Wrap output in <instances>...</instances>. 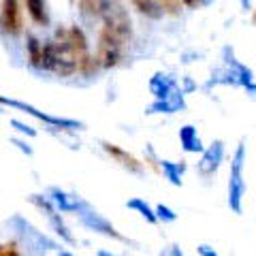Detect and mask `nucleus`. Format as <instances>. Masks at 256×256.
<instances>
[{
	"instance_id": "nucleus-1",
	"label": "nucleus",
	"mask_w": 256,
	"mask_h": 256,
	"mask_svg": "<svg viewBox=\"0 0 256 256\" xmlns=\"http://www.w3.org/2000/svg\"><path fill=\"white\" fill-rule=\"evenodd\" d=\"M100 22L102 30L98 36V47H96V60L100 66L111 68L124 58V50L130 41V18L126 9L114 2Z\"/></svg>"
},
{
	"instance_id": "nucleus-2",
	"label": "nucleus",
	"mask_w": 256,
	"mask_h": 256,
	"mask_svg": "<svg viewBox=\"0 0 256 256\" xmlns=\"http://www.w3.org/2000/svg\"><path fill=\"white\" fill-rule=\"evenodd\" d=\"M246 146L239 143L233 158H230V173H228V192L226 201L230 212L242 216L244 214V201H246Z\"/></svg>"
},
{
	"instance_id": "nucleus-3",
	"label": "nucleus",
	"mask_w": 256,
	"mask_h": 256,
	"mask_svg": "<svg viewBox=\"0 0 256 256\" xmlns=\"http://www.w3.org/2000/svg\"><path fill=\"white\" fill-rule=\"evenodd\" d=\"M0 30L9 36H18L24 30L20 0H2L0 2Z\"/></svg>"
},
{
	"instance_id": "nucleus-4",
	"label": "nucleus",
	"mask_w": 256,
	"mask_h": 256,
	"mask_svg": "<svg viewBox=\"0 0 256 256\" xmlns=\"http://www.w3.org/2000/svg\"><path fill=\"white\" fill-rule=\"evenodd\" d=\"M222 162H224V143L220 139H216L212 146H207L203 150L201 160H198V164H196V171H198V175H203V178H212V175L218 173Z\"/></svg>"
},
{
	"instance_id": "nucleus-5",
	"label": "nucleus",
	"mask_w": 256,
	"mask_h": 256,
	"mask_svg": "<svg viewBox=\"0 0 256 256\" xmlns=\"http://www.w3.org/2000/svg\"><path fill=\"white\" fill-rule=\"evenodd\" d=\"M0 105H9V107H18L22 109L24 114H30L34 116L36 120H41V122H47L52 126H60V128H77L79 124L73 122V120H62V118H54V116H47V114H41L38 109L26 105V102H20V100H11V98H4V96H0Z\"/></svg>"
},
{
	"instance_id": "nucleus-6",
	"label": "nucleus",
	"mask_w": 256,
	"mask_h": 256,
	"mask_svg": "<svg viewBox=\"0 0 256 256\" xmlns=\"http://www.w3.org/2000/svg\"><path fill=\"white\" fill-rule=\"evenodd\" d=\"M102 150L107 152V154L116 160V162H120L124 166V169H128L130 173H143V162H139L137 158H134L132 154H128V152H124L122 148L118 146H111V143H102Z\"/></svg>"
},
{
	"instance_id": "nucleus-7",
	"label": "nucleus",
	"mask_w": 256,
	"mask_h": 256,
	"mask_svg": "<svg viewBox=\"0 0 256 256\" xmlns=\"http://www.w3.org/2000/svg\"><path fill=\"white\" fill-rule=\"evenodd\" d=\"M180 143L184 152H188V154H203V150H205L201 137H198V130L192 124H186L180 128Z\"/></svg>"
},
{
	"instance_id": "nucleus-8",
	"label": "nucleus",
	"mask_w": 256,
	"mask_h": 256,
	"mask_svg": "<svg viewBox=\"0 0 256 256\" xmlns=\"http://www.w3.org/2000/svg\"><path fill=\"white\" fill-rule=\"evenodd\" d=\"M82 220H84L86 226H90L92 230H96V233H102V235L114 237V239H124L105 218H102L100 214H96V212H84L82 214Z\"/></svg>"
},
{
	"instance_id": "nucleus-9",
	"label": "nucleus",
	"mask_w": 256,
	"mask_h": 256,
	"mask_svg": "<svg viewBox=\"0 0 256 256\" xmlns=\"http://www.w3.org/2000/svg\"><path fill=\"white\" fill-rule=\"evenodd\" d=\"M150 90L156 96V100H162V98H169L171 94L178 92V86H175L173 77L164 75V73H156L150 82Z\"/></svg>"
},
{
	"instance_id": "nucleus-10",
	"label": "nucleus",
	"mask_w": 256,
	"mask_h": 256,
	"mask_svg": "<svg viewBox=\"0 0 256 256\" xmlns=\"http://www.w3.org/2000/svg\"><path fill=\"white\" fill-rule=\"evenodd\" d=\"M130 2L141 15L150 20H160L164 15V6L160 4V0H130Z\"/></svg>"
},
{
	"instance_id": "nucleus-11",
	"label": "nucleus",
	"mask_w": 256,
	"mask_h": 256,
	"mask_svg": "<svg viewBox=\"0 0 256 256\" xmlns=\"http://www.w3.org/2000/svg\"><path fill=\"white\" fill-rule=\"evenodd\" d=\"M24 6L30 15V20L38 24V26H47L50 24V15L45 9V0H24Z\"/></svg>"
},
{
	"instance_id": "nucleus-12",
	"label": "nucleus",
	"mask_w": 256,
	"mask_h": 256,
	"mask_svg": "<svg viewBox=\"0 0 256 256\" xmlns=\"http://www.w3.org/2000/svg\"><path fill=\"white\" fill-rule=\"evenodd\" d=\"M184 162H171V160H160V171L173 186H182V178H184Z\"/></svg>"
},
{
	"instance_id": "nucleus-13",
	"label": "nucleus",
	"mask_w": 256,
	"mask_h": 256,
	"mask_svg": "<svg viewBox=\"0 0 256 256\" xmlns=\"http://www.w3.org/2000/svg\"><path fill=\"white\" fill-rule=\"evenodd\" d=\"M26 50H28V64L32 68L41 70V64H43V43L38 41L36 36H28Z\"/></svg>"
},
{
	"instance_id": "nucleus-14",
	"label": "nucleus",
	"mask_w": 256,
	"mask_h": 256,
	"mask_svg": "<svg viewBox=\"0 0 256 256\" xmlns=\"http://www.w3.org/2000/svg\"><path fill=\"white\" fill-rule=\"evenodd\" d=\"M126 207H130V210L139 212V216H143V218H146L150 224H156V222H158L156 210H152V207H150L146 201H141V198H132V201H128Z\"/></svg>"
},
{
	"instance_id": "nucleus-15",
	"label": "nucleus",
	"mask_w": 256,
	"mask_h": 256,
	"mask_svg": "<svg viewBox=\"0 0 256 256\" xmlns=\"http://www.w3.org/2000/svg\"><path fill=\"white\" fill-rule=\"evenodd\" d=\"M54 203L60 212H70V210H77L79 207V198L77 196H70V194H64L60 190H54Z\"/></svg>"
},
{
	"instance_id": "nucleus-16",
	"label": "nucleus",
	"mask_w": 256,
	"mask_h": 256,
	"mask_svg": "<svg viewBox=\"0 0 256 256\" xmlns=\"http://www.w3.org/2000/svg\"><path fill=\"white\" fill-rule=\"evenodd\" d=\"M156 216H158V220H162V222H175L178 220V214L166 205H156Z\"/></svg>"
},
{
	"instance_id": "nucleus-17",
	"label": "nucleus",
	"mask_w": 256,
	"mask_h": 256,
	"mask_svg": "<svg viewBox=\"0 0 256 256\" xmlns=\"http://www.w3.org/2000/svg\"><path fill=\"white\" fill-rule=\"evenodd\" d=\"M180 2L182 0H160V4L164 6V11H171V13H175L180 9Z\"/></svg>"
},
{
	"instance_id": "nucleus-18",
	"label": "nucleus",
	"mask_w": 256,
	"mask_h": 256,
	"mask_svg": "<svg viewBox=\"0 0 256 256\" xmlns=\"http://www.w3.org/2000/svg\"><path fill=\"white\" fill-rule=\"evenodd\" d=\"M198 254H201V256H220L212 246H205V244H203V246H198Z\"/></svg>"
},
{
	"instance_id": "nucleus-19",
	"label": "nucleus",
	"mask_w": 256,
	"mask_h": 256,
	"mask_svg": "<svg viewBox=\"0 0 256 256\" xmlns=\"http://www.w3.org/2000/svg\"><path fill=\"white\" fill-rule=\"evenodd\" d=\"M0 256H22V254L15 250V248H2V250H0Z\"/></svg>"
},
{
	"instance_id": "nucleus-20",
	"label": "nucleus",
	"mask_w": 256,
	"mask_h": 256,
	"mask_svg": "<svg viewBox=\"0 0 256 256\" xmlns=\"http://www.w3.org/2000/svg\"><path fill=\"white\" fill-rule=\"evenodd\" d=\"M246 92L252 96V98H256V82H252L250 86H246Z\"/></svg>"
},
{
	"instance_id": "nucleus-21",
	"label": "nucleus",
	"mask_w": 256,
	"mask_h": 256,
	"mask_svg": "<svg viewBox=\"0 0 256 256\" xmlns=\"http://www.w3.org/2000/svg\"><path fill=\"white\" fill-rule=\"evenodd\" d=\"M182 4H186V6H190V9H192V6L198 4V0H182Z\"/></svg>"
},
{
	"instance_id": "nucleus-22",
	"label": "nucleus",
	"mask_w": 256,
	"mask_h": 256,
	"mask_svg": "<svg viewBox=\"0 0 256 256\" xmlns=\"http://www.w3.org/2000/svg\"><path fill=\"white\" fill-rule=\"evenodd\" d=\"M98 256H120V254H109V252H98Z\"/></svg>"
},
{
	"instance_id": "nucleus-23",
	"label": "nucleus",
	"mask_w": 256,
	"mask_h": 256,
	"mask_svg": "<svg viewBox=\"0 0 256 256\" xmlns=\"http://www.w3.org/2000/svg\"><path fill=\"white\" fill-rule=\"evenodd\" d=\"M242 2H244V6H246V9H248V4H250V0H242Z\"/></svg>"
},
{
	"instance_id": "nucleus-24",
	"label": "nucleus",
	"mask_w": 256,
	"mask_h": 256,
	"mask_svg": "<svg viewBox=\"0 0 256 256\" xmlns=\"http://www.w3.org/2000/svg\"><path fill=\"white\" fill-rule=\"evenodd\" d=\"M60 256H73V254H68V252H60Z\"/></svg>"
},
{
	"instance_id": "nucleus-25",
	"label": "nucleus",
	"mask_w": 256,
	"mask_h": 256,
	"mask_svg": "<svg viewBox=\"0 0 256 256\" xmlns=\"http://www.w3.org/2000/svg\"><path fill=\"white\" fill-rule=\"evenodd\" d=\"M252 20H254V24H256V9H254V15H252Z\"/></svg>"
},
{
	"instance_id": "nucleus-26",
	"label": "nucleus",
	"mask_w": 256,
	"mask_h": 256,
	"mask_svg": "<svg viewBox=\"0 0 256 256\" xmlns=\"http://www.w3.org/2000/svg\"><path fill=\"white\" fill-rule=\"evenodd\" d=\"M160 256H171V252H169V254H160Z\"/></svg>"
},
{
	"instance_id": "nucleus-27",
	"label": "nucleus",
	"mask_w": 256,
	"mask_h": 256,
	"mask_svg": "<svg viewBox=\"0 0 256 256\" xmlns=\"http://www.w3.org/2000/svg\"><path fill=\"white\" fill-rule=\"evenodd\" d=\"M0 250H2V248H0Z\"/></svg>"
},
{
	"instance_id": "nucleus-28",
	"label": "nucleus",
	"mask_w": 256,
	"mask_h": 256,
	"mask_svg": "<svg viewBox=\"0 0 256 256\" xmlns=\"http://www.w3.org/2000/svg\"><path fill=\"white\" fill-rule=\"evenodd\" d=\"M0 111H2V109H0Z\"/></svg>"
}]
</instances>
